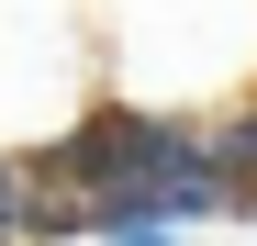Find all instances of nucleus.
<instances>
[{
	"mask_svg": "<svg viewBox=\"0 0 257 246\" xmlns=\"http://www.w3.org/2000/svg\"><path fill=\"white\" fill-rule=\"evenodd\" d=\"M0 246H12V235H0Z\"/></svg>",
	"mask_w": 257,
	"mask_h": 246,
	"instance_id": "obj_3",
	"label": "nucleus"
},
{
	"mask_svg": "<svg viewBox=\"0 0 257 246\" xmlns=\"http://www.w3.org/2000/svg\"><path fill=\"white\" fill-rule=\"evenodd\" d=\"M101 246H179V224H146V213H112V224H90Z\"/></svg>",
	"mask_w": 257,
	"mask_h": 246,
	"instance_id": "obj_2",
	"label": "nucleus"
},
{
	"mask_svg": "<svg viewBox=\"0 0 257 246\" xmlns=\"http://www.w3.org/2000/svg\"><path fill=\"white\" fill-rule=\"evenodd\" d=\"M23 168H34V190L78 201L90 224H112V213H146V224L235 213V190L212 179V157H201V123H179V112H135V101L78 112L45 157H23Z\"/></svg>",
	"mask_w": 257,
	"mask_h": 246,
	"instance_id": "obj_1",
	"label": "nucleus"
}]
</instances>
